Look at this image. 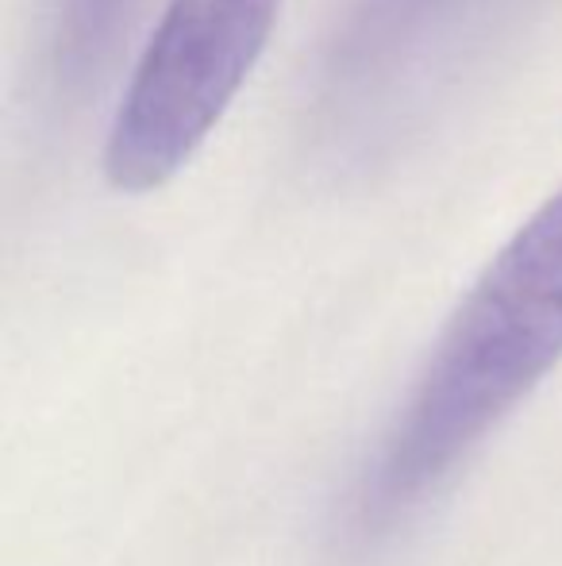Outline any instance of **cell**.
Masks as SVG:
<instances>
[{
	"label": "cell",
	"instance_id": "6da1fadb",
	"mask_svg": "<svg viewBox=\"0 0 562 566\" xmlns=\"http://www.w3.org/2000/svg\"><path fill=\"white\" fill-rule=\"evenodd\" d=\"M562 363V186L489 259L427 350L359 470L351 524L382 536L413 516Z\"/></svg>",
	"mask_w": 562,
	"mask_h": 566
},
{
	"label": "cell",
	"instance_id": "277c9868",
	"mask_svg": "<svg viewBox=\"0 0 562 566\" xmlns=\"http://www.w3.org/2000/svg\"><path fill=\"white\" fill-rule=\"evenodd\" d=\"M142 4L147 0H51L46 82L54 97L77 101L105 77Z\"/></svg>",
	"mask_w": 562,
	"mask_h": 566
},
{
	"label": "cell",
	"instance_id": "3957f363",
	"mask_svg": "<svg viewBox=\"0 0 562 566\" xmlns=\"http://www.w3.org/2000/svg\"><path fill=\"white\" fill-rule=\"evenodd\" d=\"M494 0H347L320 54L316 101L336 127L367 132L421 97L432 66L447 59Z\"/></svg>",
	"mask_w": 562,
	"mask_h": 566
},
{
	"label": "cell",
	"instance_id": "7a4b0ae2",
	"mask_svg": "<svg viewBox=\"0 0 562 566\" xmlns=\"http://www.w3.org/2000/svg\"><path fill=\"white\" fill-rule=\"evenodd\" d=\"M282 0H166L105 135L120 193L166 186L204 147L258 66Z\"/></svg>",
	"mask_w": 562,
	"mask_h": 566
}]
</instances>
